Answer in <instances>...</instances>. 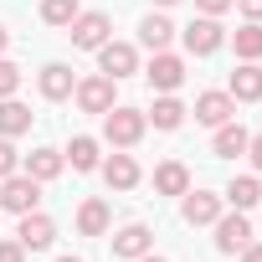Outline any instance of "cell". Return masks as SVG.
Wrapping results in <instances>:
<instances>
[{"mask_svg":"<svg viewBox=\"0 0 262 262\" xmlns=\"http://www.w3.org/2000/svg\"><path fill=\"white\" fill-rule=\"evenodd\" d=\"M144 128H149V118H144L139 108H128V103H113V108L103 113V139H108L113 149H134V144L144 139Z\"/></svg>","mask_w":262,"mask_h":262,"instance_id":"obj_1","label":"cell"},{"mask_svg":"<svg viewBox=\"0 0 262 262\" xmlns=\"http://www.w3.org/2000/svg\"><path fill=\"white\" fill-rule=\"evenodd\" d=\"M36 201H41V180H31L26 170L6 175V185H0V206H6V211L26 216V211H36Z\"/></svg>","mask_w":262,"mask_h":262,"instance_id":"obj_2","label":"cell"},{"mask_svg":"<svg viewBox=\"0 0 262 262\" xmlns=\"http://www.w3.org/2000/svg\"><path fill=\"white\" fill-rule=\"evenodd\" d=\"M67 36H72V47H82V52H98V47L113 36V21H108L103 11H77V21L67 26Z\"/></svg>","mask_w":262,"mask_h":262,"instance_id":"obj_3","label":"cell"},{"mask_svg":"<svg viewBox=\"0 0 262 262\" xmlns=\"http://www.w3.org/2000/svg\"><path fill=\"white\" fill-rule=\"evenodd\" d=\"M180 36H185V52H190V57H211V52H221V47H226V31H221V21H216V16L190 21Z\"/></svg>","mask_w":262,"mask_h":262,"instance_id":"obj_4","label":"cell"},{"mask_svg":"<svg viewBox=\"0 0 262 262\" xmlns=\"http://www.w3.org/2000/svg\"><path fill=\"white\" fill-rule=\"evenodd\" d=\"M98 72H103V77H113V82H118V77H128V72H139V52L128 47V41H113V36H108V41L98 47Z\"/></svg>","mask_w":262,"mask_h":262,"instance_id":"obj_5","label":"cell"},{"mask_svg":"<svg viewBox=\"0 0 262 262\" xmlns=\"http://www.w3.org/2000/svg\"><path fill=\"white\" fill-rule=\"evenodd\" d=\"M211 226H216V252H242V247L257 236V231H252V221H247V211H231V216L221 211Z\"/></svg>","mask_w":262,"mask_h":262,"instance_id":"obj_6","label":"cell"},{"mask_svg":"<svg viewBox=\"0 0 262 262\" xmlns=\"http://www.w3.org/2000/svg\"><path fill=\"white\" fill-rule=\"evenodd\" d=\"M72 98H77L82 113H108V108H113V77L93 72V77H82V82L72 88Z\"/></svg>","mask_w":262,"mask_h":262,"instance_id":"obj_7","label":"cell"},{"mask_svg":"<svg viewBox=\"0 0 262 262\" xmlns=\"http://www.w3.org/2000/svg\"><path fill=\"white\" fill-rule=\"evenodd\" d=\"M16 242H21L26 252H47V247L57 242V221H52V216H41V211H26V216H21V226H16Z\"/></svg>","mask_w":262,"mask_h":262,"instance_id":"obj_8","label":"cell"},{"mask_svg":"<svg viewBox=\"0 0 262 262\" xmlns=\"http://www.w3.org/2000/svg\"><path fill=\"white\" fill-rule=\"evenodd\" d=\"M144 252H155V231L144 226V221H128V226H118L113 231V257H144Z\"/></svg>","mask_w":262,"mask_h":262,"instance_id":"obj_9","label":"cell"},{"mask_svg":"<svg viewBox=\"0 0 262 262\" xmlns=\"http://www.w3.org/2000/svg\"><path fill=\"white\" fill-rule=\"evenodd\" d=\"M195 118H201V123H211V128H221V123H231V118H236V98H231V93H221V88H211V93H201V98H195Z\"/></svg>","mask_w":262,"mask_h":262,"instance_id":"obj_10","label":"cell"},{"mask_svg":"<svg viewBox=\"0 0 262 262\" xmlns=\"http://www.w3.org/2000/svg\"><path fill=\"white\" fill-rule=\"evenodd\" d=\"M144 77H149V88H155V93H175V88L185 82V62H180V57H170V52H155V62H149V72H144Z\"/></svg>","mask_w":262,"mask_h":262,"instance_id":"obj_11","label":"cell"},{"mask_svg":"<svg viewBox=\"0 0 262 262\" xmlns=\"http://www.w3.org/2000/svg\"><path fill=\"white\" fill-rule=\"evenodd\" d=\"M36 88H41V98H52V103H62V98H72V88H77V77H72V67H67V62H47V67L36 72Z\"/></svg>","mask_w":262,"mask_h":262,"instance_id":"obj_12","label":"cell"},{"mask_svg":"<svg viewBox=\"0 0 262 262\" xmlns=\"http://www.w3.org/2000/svg\"><path fill=\"white\" fill-rule=\"evenodd\" d=\"M221 195H211V190H185V201H180V216L190 221V226H211L216 216H221Z\"/></svg>","mask_w":262,"mask_h":262,"instance_id":"obj_13","label":"cell"},{"mask_svg":"<svg viewBox=\"0 0 262 262\" xmlns=\"http://www.w3.org/2000/svg\"><path fill=\"white\" fill-rule=\"evenodd\" d=\"M103 180H108V190H134V185H139V160H134V155L103 160Z\"/></svg>","mask_w":262,"mask_h":262,"instance_id":"obj_14","label":"cell"},{"mask_svg":"<svg viewBox=\"0 0 262 262\" xmlns=\"http://www.w3.org/2000/svg\"><path fill=\"white\" fill-rule=\"evenodd\" d=\"M62 170H67V155H62V149H31V155H26V175L41 180V185L57 180Z\"/></svg>","mask_w":262,"mask_h":262,"instance_id":"obj_15","label":"cell"},{"mask_svg":"<svg viewBox=\"0 0 262 262\" xmlns=\"http://www.w3.org/2000/svg\"><path fill=\"white\" fill-rule=\"evenodd\" d=\"M236 103H257L262 98V67L257 62H242L236 72H231V88H226Z\"/></svg>","mask_w":262,"mask_h":262,"instance_id":"obj_16","label":"cell"},{"mask_svg":"<svg viewBox=\"0 0 262 262\" xmlns=\"http://www.w3.org/2000/svg\"><path fill=\"white\" fill-rule=\"evenodd\" d=\"M247 128L242 123H221L216 128V139H211V149H216V160H236V155H247Z\"/></svg>","mask_w":262,"mask_h":262,"instance_id":"obj_17","label":"cell"},{"mask_svg":"<svg viewBox=\"0 0 262 262\" xmlns=\"http://www.w3.org/2000/svg\"><path fill=\"white\" fill-rule=\"evenodd\" d=\"M31 128V108L16 103V98H0V139H16Z\"/></svg>","mask_w":262,"mask_h":262,"instance_id":"obj_18","label":"cell"},{"mask_svg":"<svg viewBox=\"0 0 262 262\" xmlns=\"http://www.w3.org/2000/svg\"><path fill=\"white\" fill-rule=\"evenodd\" d=\"M170 36H175V21H170V16H160V11H155V16H144V21H139V41H144L149 52H165V47H170Z\"/></svg>","mask_w":262,"mask_h":262,"instance_id":"obj_19","label":"cell"},{"mask_svg":"<svg viewBox=\"0 0 262 262\" xmlns=\"http://www.w3.org/2000/svg\"><path fill=\"white\" fill-rule=\"evenodd\" d=\"M144 118H149L155 128H180V123H185V103H180L175 93H160V98H155V108H149Z\"/></svg>","mask_w":262,"mask_h":262,"instance_id":"obj_20","label":"cell"},{"mask_svg":"<svg viewBox=\"0 0 262 262\" xmlns=\"http://www.w3.org/2000/svg\"><path fill=\"white\" fill-rule=\"evenodd\" d=\"M155 190H160V195H185V190H190V170H185L180 160H165V165L155 170Z\"/></svg>","mask_w":262,"mask_h":262,"instance_id":"obj_21","label":"cell"},{"mask_svg":"<svg viewBox=\"0 0 262 262\" xmlns=\"http://www.w3.org/2000/svg\"><path fill=\"white\" fill-rule=\"evenodd\" d=\"M231 211H252L257 201H262V185H257V175H236L231 185H226V195H221Z\"/></svg>","mask_w":262,"mask_h":262,"instance_id":"obj_22","label":"cell"},{"mask_svg":"<svg viewBox=\"0 0 262 262\" xmlns=\"http://www.w3.org/2000/svg\"><path fill=\"white\" fill-rule=\"evenodd\" d=\"M108 221H113V216H108V201H98V195H93V201H82V206H77V231H82V236H103V231H108Z\"/></svg>","mask_w":262,"mask_h":262,"instance_id":"obj_23","label":"cell"},{"mask_svg":"<svg viewBox=\"0 0 262 262\" xmlns=\"http://www.w3.org/2000/svg\"><path fill=\"white\" fill-rule=\"evenodd\" d=\"M62 155H67V165H72L77 175L98 170V139H88V134H77V139H72V144H67Z\"/></svg>","mask_w":262,"mask_h":262,"instance_id":"obj_24","label":"cell"},{"mask_svg":"<svg viewBox=\"0 0 262 262\" xmlns=\"http://www.w3.org/2000/svg\"><path fill=\"white\" fill-rule=\"evenodd\" d=\"M231 41H236V57H242V62H257V57H262V21H247Z\"/></svg>","mask_w":262,"mask_h":262,"instance_id":"obj_25","label":"cell"},{"mask_svg":"<svg viewBox=\"0 0 262 262\" xmlns=\"http://www.w3.org/2000/svg\"><path fill=\"white\" fill-rule=\"evenodd\" d=\"M41 21L47 26H72L77 21V0H41Z\"/></svg>","mask_w":262,"mask_h":262,"instance_id":"obj_26","label":"cell"},{"mask_svg":"<svg viewBox=\"0 0 262 262\" xmlns=\"http://www.w3.org/2000/svg\"><path fill=\"white\" fill-rule=\"evenodd\" d=\"M16 88H21V67L0 57V98H16Z\"/></svg>","mask_w":262,"mask_h":262,"instance_id":"obj_27","label":"cell"},{"mask_svg":"<svg viewBox=\"0 0 262 262\" xmlns=\"http://www.w3.org/2000/svg\"><path fill=\"white\" fill-rule=\"evenodd\" d=\"M21 170V155H16V144L11 139H0V180H6V175H16Z\"/></svg>","mask_w":262,"mask_h":262,"instance_id":"obj_28","label":"cell"},{"mask_svg":"<svg viewBox=\"0 0 262 262\" xmlns=\"http://www.w3.org/2000/svg\"><path fill=\"white\" fill-rule=\"evenodd\" d=\"M231 6H236V0H195L201 16H221V11H231Z\"/></svg>","mask_w":262,"mask_h":262,"instance_id":"obj_29","label":"cell"},{"mask_svg":"<svg viewBox=\"0 0 262 262\" xmlns=\"http://www.w3.org/2000/svg\"><path fill=\"white\" fill-rule=\"evenodd\" d=\"M0 262H26V247L21 242H0Z\"/></svg>","mask_w":262,"mask_h":262,"instance_id":"obj_30","label":"cell"},{"mask_svg":"<svg viewBox=\"0 0 262 262\" xmlns=\"http://www.w3.org/2000/svg\"><path fill=\"white\" fill-rule=\"evenodd\" d=\"M236 11H242L247 21H262V0H236Z\"/></svg>","mask_w":262,"mask_h":262,"instance_id":"obj_31","label":"cell"},{"mask_svg":"<svg viewBox=\"0 0 262 262\" xmlns=\"http://www.w3.org/2000/svg\"><path fill=\"white\" fill-rule=\"evenodd\" d=\"M247 155H252V165L262 170V134H252V139H247Z\"/></svg>","mask_w":262,"mask_h":262,"instance_id":"obj_32","label":"cell"},{"mask_svg":"<svg viewBox=\"0 0 262 262\" xmlns=\"http://www.w3.org/2000/svg\"><path fill=\"white\" fill-rule=\"evenodd\" d=\"M242 262H262V242H247L242 247Z\"/></svg>","mask_w":262,"mask_h":262,"instance_id":"obj_33","label":"cell"},{"mask_svg":"<svg viewBox=\"0 0 262 262\" xmlns=\"http://www.w3.org/2000/svg\"><path fill=\"white\" fill-rule=\"evenodd\" d=\"M6 47H11V31H6V26H0V57H6Z\"/></svg>","mask_w":262,"mask_h":262,"instance_id":"obj_34","label":"cell"},{"mask_svg":"<svg viewBox=\"0 0 262 262\" xmlns=\"http://www.w3.org/2000/svg\"><path fill=\"white\" fill-rule=\"evenodd\" d=\"M134 262H165V257H155V252H144V257H134Z\"/></svg>","mask_w":262,"mask_h":262,"instance_id":"obj_35","label":"cell"},{"mask_svg":"<svg viewBox=\"0 0 262 262\" xmlns=\"http://www.w3.org/2000/svg\"><path fill=\"white\" fill-rule=\"evenodd\" d=\"M155 6H180V0H155Z\"/></svg>","mask_w":262,"mask_h":262,"instance_id":"obj_36","label":"cell"},{"mask_svg":"<svg viewBox=\"0 0 262 262\" xmlns=\"http://www.w3.org/2000/svg\"><path fill=\"white\" fill-rule=\"evenodd\" d=\"M57 262H82V257H57Z\"/></svg>","mask_w":262,"mask_h":262,"instance_id":"obj_37","label":"cell"}]
</instances>
